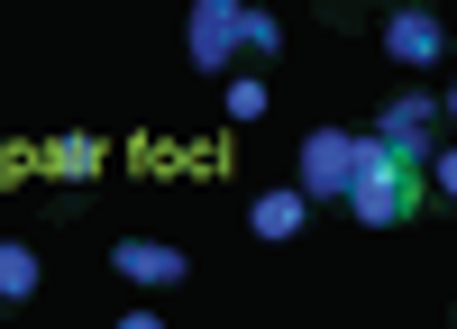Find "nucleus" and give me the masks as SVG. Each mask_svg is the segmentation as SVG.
I'll list each match as a JSON object with an SVG mask.
<instances>
[{
	"instance_id": "obj_1",
	"label": "nucleus",
	"mask_w": 457,
	"mask_h": 329,
	"mask_svg": "<svg viewBox=\"0 0 457 329\" xmlns=\"http://www.w3.org/2000/svg\"><path fill=\"white\" fill-rule=\"evenodd\" d=\"M357 219V229H403V219H421L430 210V183H421V165H403V156H385L375 137H357V183H348V202H338Z\"/></svg>"
},
{
	"instance_id": "obj_2",
	"label": "nucleus",
	"mask_w": 457,
	"mask_h": 329,
	"mask_svg": "<svg viewBox=\"0 0 457 329\" xmlns=\"http://www.w3.org/2000/svg\"><path fill=\"white\" fill-rule=\"evenodd\" d=\"M448 119H457V110H448V92H394L385 110H375V146H385V156H403V165H430L439 156V146H448Z\"/></svg>"
},
{
	"instance_id": "obj_3",
	"label": "nucleus",
	"mask_w": 457,
	"mask_h": 329,
	"mask_svg": "<svg viewBox=\"0 0 457 329\" xmlns=\"http://www.w3.org/2000/svg\"><path fill=\"white\" fill-rule=\"evenodd\" d=\"M375 37H385V55L403 73H439L448 64V19L421 10V0H403V10H375Z\"/></svg>"
},
{
	"instance_id": "obj_4",
	"label": "nucleus",
	"mask_w": 457,
	"mask_h": 329,
	"mask_svg": "<svg viewBox=\"0 0 457 329\" xmlns=\"http://www.w3.org/2000/svg\"><path fill=\"white\" fill-rule=\"evenodd\" d=\"M348 183H357V128H312V137H302L293 193L320 210V202H348Z\"/></svg>"
},
{
	"instance_id": "obj_5",
	"label": "nucleus",
	"mask_w": 457,
	"mask_h": 329,
	"mask_svg": "<svg viewBox=\"0 0 457 329\" xmlns=\"http://www.w3.org/2000/svg\"><path fill=\"white\" fill-rule=\"evenodd\" d=\"M183 64H193L202 83H228V73H238V0H193V19H183Z\"/></svg>"
},
{
	"instance_id": "obj_6",
	"label": "nucleus",
	"mask_w": 457,
	"mask_h": 329,
	"mask_svg": "<svg viewBox=\"0 0 457 329\" xmlns=\"http://www.w3.org/2000/svg\"><path fill=\"white\" fill-rule=\"evenodd\" d=\"M110 275L137 284V292H174L183 275H193V256H183L174 238H120V247H110Z\"/></svg>"
},
{
	"instance_id": "obj_7",
	"label": "nucleus",
	"mask_w": 457,
	"mask_h": 329,
	"mask_svg": "<svg viewBox=\"0 0 457 329\" xmlns=\"http://www.w3.org/2000/svg\"><path fill=\"white\" fill-rule=\"evenodd\" d=\"M37 284H46V266H37V238H0V320H19L37 302Z\"/></svg>"
},
{
	"instance_id": "obj_8",
	"label": "nucleus",
	"mask_w": 457,
	"mask_h": 329,
	"mask_svg": "<svg viewBox=\"0 0 457 329\" xmlns=\"http://www.w3.org/2000/svg\"><path fill=\"white\" fill-rule=\"evenodd\" d=\"M247 229H256L265 247H284V238L312 229V202H302L293 183H275V193H256V202H247Z\"/></svg>"
},
{
	"instance_id": "obj_9",
	"label": "nucleus",
	"mask_w": 457,
	"mask_h": 329,
	"mask_svg": "<svg viewBox=\"0 0 457 329\" xmlns=\"http://www.w3.org/2000/svg\"><path fill=\"white\" fill-rule=\"evenodd\" d=\"M275 55H284V19L238 0V64H275Z\"/></svg>"
},
{
	"instance_id": "obj_10",
	"label": "nucleus",
	"mask_w": 457,
	"mask_h": 329,
	"mask_svg": "<svg viewBox=\"0 0 457 329\" xmlns=\"http://www.w3.org/2000/svg\"><path fill=\"white\" fill-rule=\"evenodd\" d=\"M220 110H228V119H265V83H256V73H228V83H220Z\"/></svg>"
},
{
	"instance_id": "obj_11",
	"label": "nucleus",
	"mask_w": 457,
	"mask_h": 329,
	"mask_svg": "<svg viewBox=\"0 0 457 329\" xmlns=\"http://www.w3.org/2000/svg\"><path fill=\"white\" fill-rule=\"evenodd\" d=\"M110 329H165V311H146V302H137V311H120Z\"/></svg>"
}]
</instances>
